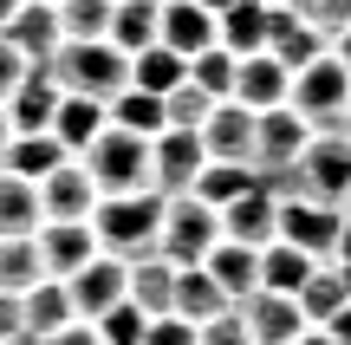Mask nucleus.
Here are the masks:
<instances>
[{
    "label": "nucleus",
    "mask_w": 351,
    "mask_h": 345,
    "mask_svg": "<svg viewBox=\"0 0 351 345\" xmlns=\"http://www.w3.org/2000/svg\"><path fill=\"white\" fill-rule=\"evenodd\" d=\"M20 7H26V0H0V26H7V20H13Z\"/></svg>",
    "instance_id": "8fccbe9b"
},
{
    "label": "nucleus",
    "mask_w": 351,
    "mask_h": 345,
    "mask_svg": "<svg viewBox=\"0 0 351 345\" xmlns=\"http://www.w3.org/2000/svg\"><path fill=\"white\" fill-rule=\"evenodd\" d=\"M26 320H20V294H0V339H20Z\"/></svg>",
    "instance_id": "c03bdc74"
},
{
    "label": "nucleus",
    "mask_w": 351,
    "mask_h": 345,
    "mask_svg": "<svg viewBox=\"0 0 351 345\" xmlns=\"http://www.w3.org/2000/svg\"><path fill=\"white\" fill-rule=\"evenodd\" d=\"M234 313H241V326H247L254 345H293V339L306 333L300 300H293V294H274V287H254L247 300H234Z\"/></svg>",
    "instance_id": "9d476101"
},
{
    "label": "nucleus",
    "mask_w": 351,
    "mask_h": 345,
    "mask_svg": "<svg viewBox=\"0 0 351 345\" xmlns=\"http://www.w3.org/2000/svg\"><path fill=\"white\" fill-rule=\"evenodd\" d=\"M156 228H163V189L98 195V209H91V235H98V248L117 254V261L156 254Z\"/></svg>",
    "instance_id": "f257e3e1"
},
{
    "label": "nucleus",
    "mask_w": 351,
    "mask_h": 345,
    "mask_svg": "<svg viewBox=\"0 0 351 345\" xmlns=\"http://www.w3.org/2000/svg\"><path fill=\"white\" fill-rule=\"evenodd\" d=\"M202 7H208V13H221V7H228V0H202Z\"/></svg>",
    "instance_id": "864d4df0"
},
{
    "label": "nucleus",
    "mask_w": 351,
    "mask_h": 345,
    "mask_svg": "<svg viewBox=\"0 0 351 345\" xmlns=\"http://www.w3.org/2000/svg\"><path fill=\"white\" fill-rule=\"evenodd\" d=\"M39 345H104V339H98V326H91V320H72V326H59V333L39 339Z\"/></svg>",
    "instance_id": "37998d69"
},
{
    "label": "nucleus",
    "mask_w": 351,
    "mask_h": 345,
    "mask_svg": "<svg viewBox=\"0 0 351 345\" xmlns=\"http://www.w3.org/2000/svg\"><path fill=\"white\" fill-rule=\"evenodd\" d=\"M332 59H339L345 72H351V26H345V33H332Z\"/></svg>",
    "instance_id": "49530a36"
},
{
    "label": "nucleus",
    "mask_w": 351,
    "mask_h": 345,
    "mask_svg": "<svg viewBox=\"0 0 351 345\" xmlns=\"http://www.w3.org/2000/svg\"><path fill=\"white\" fill-rule=\"evenodd\" d=\"M33 281H46L39 235H0V294H26Z\"/></svg>",
    "instance_id": "7c9ffc66"
},
{
    "label": "nucleus",
    "mask_w": 351,
    "mask_h": 345,
    "mask_svg": "<svg viewBox=\"0 0 351 345\" xmlns=\"http://www.w3.org/2000/svg\"><path fill=\"white\" fill-rule=\"evenodd\" d=\"M20 320H26V333H20L26 345H39V339L59 333V326H72L78 313H72V294H65V281H52V274H46V281H33V287L20 294Z\"/></svg>",
    "instance_id": "aec40b11"
},
{
    "label": "nucleus",
    "mask_w": 351,
    "mask_h": 345,
    "mask_svg": "<svg viewBox=\"0 0 351 345\" xmlns=\"http://www.w3.org/2000/svg\"><path fill=\"white\" fill-rule=\"evenodd\" d=\"M345 130H351V104H345Z\"/></svg>",
    "instance_id": "4d7b16f0"
},
{
    "label": "nucleus",
    "mask_w": 351,
    "mask_h": 345,
    "mask_svg": "<svg viewBox=\"0 0 351 345\" xmlns=\"http://www.w3.org/2000/svg\"><path fill=\"white\" fill-rule=\"evenodd\" d=\"M202 163H208L202 130H156V137H150V189L189 195V189H195V176H202Z\"/></svg>",
    "instance_id": "6e6552de"
},
{
    "label": "nucleus",
    "mask_w": 351,
    "mask_h": 345,
    "mask_svg": "<svg viewBox=\"0 0 351 345\" xmlns=\"http://www.w3.org/2000/svg\"><path fill=\"white\" fill-rule=\"evenodd\" d=\"M78 163L91 169L98 195H124V189H150V137H130V130L104 124L98 143H91Z\"/></svg>",
    "instance_id": "39448f33"
},
{
    "label": "nucleus",
    "mask_w": 351,
    "mask_h": 345,
    "mask_svg": "<svg viewBox=\"0 0 351 345\" xmlns=\"http://www.w3.org/2000/svg\"><path fill=\"white\" fill-rule=\"evenodd\" d=\"M332 261H351V209H345V222H339V248H332Z\"/></svg>",
    "instance_id": "de8ad7c7"
},
{
    "label": "nucleus",
    "mask_w": 351,
    "mask_h": 345,
    "mask_svg": "<svg viewBox=\"0 0 351 345\" xmlns=\"http://www.w3.org/2000/svg\"><path fill=\"white\" fill-rule=\"evenodd\" d=\"M293 300H300L306 326H326L332 313L345 307V281H339V267H332V261H319V267L306 274V287H300V294H293Z\"/></svg>",
    "instance_id": "72a5a7b5"
},
{
    "label": "nucleus",
    "mask_w": 351,
    "mask_h": 345,
    "mask_svg": "<svg viewBox=\"0 0 351 345\" xmlns=\"http://www.w3.org/2000/svg\"><path fill=\"white\" fill-rule=\"evenodd\" d=\"M326 333H332V345H351V300H345V307L326 320Z\"/></svg>",
    "instance_id": "a18cd8bd"
},
{
    "label": "nucleus",
    "mask_w": 351,
    "mask_h": 345,
    "mask_svg": "<svg viewBox=\"0 0 351 345\" xmlns=\"http://www.w3.org/2000/svg\"><path fill=\"white\" fill-rule=\"evenodd\" d=\"M293 176H300V195L351 209V130H313V143L300 150Z\"/></svg>",
    "instance_id": "423d86ee"
},
{
    "label": "nucleus",
    "mask_w": 351,
    "mask_h": 345,
    "mask_svg": "<svg viewBox=\"0 0 351 345\" xmlns=\"http://www.w3.org/2000/svg\"><path fill=\"white\" fill-rule=\"evenodd\" d=\"M202 150L208 163H254V111L234 98H215L202 117Z\"/></svg>",
    "instance_id": "9b49d317"
},
{
    "label": "nucleus",
    "mask_w": 351,
    "mask_h": 345,
    "mask_svg": "<svg viewBox=\"0 0 351 345\" xmlns=\"http://www.w3.org/2000/svg\"><path fill=\"white\" fill-rule=\"evenodd\" d=\"M182 78H189V59H182V52H169L163 39H156V46H143V52H130V85H137V91L169 98Z\"/></svg>",
    "instance_id": "c85d7f7f"
},
{
    "label": "nucleus",
    "mask_w": 351,
    "mask_h": 345,
    "mask_svg": "<svg viewBox=\"0 0 351 345\" xmlns=\"http://www.w3.org/2000/svg\"><path fill=\"white\" fill-rule=\"evenodd\" d=\"M189 78H195L208 98H228V91H234V52H228V46L195 52V59H189Z\"/></svg>",
    "instance_id": "c9c22d12"
},
{
    "label": "nucleus",
    "mask_w": 351,
    "mask_h": 345,
    "mask_svg": "<svg viewBox=\"0 0 351 345\" xmlns=\"http://www.w3.org/2000/svg\"><path fill=\"white\" fill-rule=\"evenodd\" d=\"M287 104L306 117L313 130H345V104H351V72L332 52H319L313 65H300L293 72V91H287Z\"/></svg>",
    "instance_id": "20e7f679"
},
{
    "label": "nucleus",
    "mask_w": 351,
    "mask_h": 345,
    "mask_svg": "<svg viewBox=\"0 0 351 345\" xmlns=\"http://www.w3.org/2000/svg\"><path fill=\"white\" fill-rule=\"evenodd\" d=\"M293 13H300V20H313L326 39L351 26V0H293Z\"/></svg>",
    "instance_id": "58836bf2"
},
{
    "label": "nucleus",
    "mask_w": 351,
    "mask_h": 345,
    "mask_svg": "<svg viewBox=\"0 0 351 345\" xmlns=\"http://www.w3.org/2000/svg\"><path fill=\"white\" fill-rule=\"evenodd\" d=\"M26 72H33V65H26V59H20V52H13V46H7V39H0V104H7V98H13V85H20V78H26Z\"/></svg>",
    "instance_id": "79ce46f5"
},
{
    "label": "nucleus",
    "mask_w": 351,
    "mask_h": 345,
    "mask_svg": "<svg viewBox=\"0 0 351 345\" xmlns=\"http://www.w3.org/2000/svg\"><path fill=\"white\" fill-rule=\"evenodd\" d=\"M332 267H339V281H345V300H351V261H332Z\"/></svg>",
    "instance_id": "603ef678"
},
{
    "label": "nucleus",
    "mask_w": 351,
    "mask_h": 345,
    "mask_svg": "<svg viewBox=\"0 0 351 345\" xmlns=\"http://www.w3.org/2000/svg\"><path fill=\"white\" fill-rule=\"evenodd\" d=\"M267 20H274V7H267V0H228V7L215 13V39H221L234 59L267 52Z\"/></svg>",
    "instance_id": "4be33fe9"
},
{
    "label": "nucleus",
    "mask_w": 351,
    "mask_h": 345,
    "mask_svg": "<svg viewBox=\"0 0 351 345\" xmlns=\"http://www.w3.org/2000/svg\"><path fill=\"white\" fill-rule=\"evenodd\" d=\"M208 91H202L195 85V78H182V85H176L169 91V98H163V117H169V130H202V117H208Z\"/></svg>",
    "instance_id": "e433bc0d"
},
{
    "label": "nucleus",
    "mask_w": 351,
    "mask_h": 345,
    "mask_svg": "<svg viewBox=\"0 0 351 345\" xmlns=\"http://www.w3.org/2000/svg\"><path fill=\"white\" fill-rule=\"evenodd\" d=\"M52 7H59V0H52Z\"/></svg>",
    "instance_id": "13d9d810"
},
{
    "label": "nucleus",
    "mask_w": 351,
    "mask_h": 345,
    "mask_svg": "<svg viewBox=\"0 0 351 345\" xmlns=\"http://www.w3.org/2000/svg\"><path fill=\"white\" fill-rule=\"evenodd\" d=\"M91 254H104L98 235H91V222H39V261H46L52 281H65V274H78Z\"/></svg>",
    "instance_id": "f3484780"
},
{
    "label": "nucleus",
    "mask_w": 351,
    "mask_h": 345,
    "mask_svg": "<svg viewBox=\"0 0 351 345\" xmlns=\"http://www.w3.org/2000/svg\"><path fill=\"white\" fill-rule=\"evenodd\" d=\"M0 345H26V339H0Z\"/></svg>",
    "instance_id": "6e6d98bb"
},
{
    "label": "nucleus",
    "mask_w": 351,
    "mask_h": 345,
    "mask_svg": "<svg viewBox=\"0 0 351 345\" xmlns=\"http://www.w3.org/2000/svg\"><path fill=\"white\" fill-rule=\"evenodd\" d=\"M156 13H163V0H111V46L124 52H143V46H156Z\"/></svg>",
    "instance_id": "bb28decb"
},
{
    "label": "nucleus",
    "mask_w": 351,
    "mask_h": 345,
    "mask_svg": "<svg viewBox=\"0 0 351 345\" xmlns=\"http://www.w3.org/2000/svg\"><path fill=\"white\" fill-rule=\"evenodd\" d=\"M293 345H332V333H326V326H306V333L293 339Z\"/></svg>",
    "instance_id": "09e8293b"
},
{
    "label": "nucleus",
    "mask_w": 351,
    "mask_h": 345,
    "mask_svg": "<svg viewBox=\"0 0 351 345\" xmlns=\"http://www.w3.org/2000/svg\"><path fill=\"white\" fill-rule=\"evenodd\" d=\"M46 209H39V182L0 169V235H39Z\"/></svg>",
    "instance_id": "cd10ccee"
},
{
    "label": "nucleus",
    "mask_w": 351,
    "mask_h": 345,
    "mask_svg": "<svg viewBox=\"0 0 351 345\" xmlns=\"http://www.w3.org/2000/svg\"><path fill=\"white\" fill-rule=\"evenodd\" d=\"M267 52H274L287 72H300V65H313L319 52H332V39L319 33L313 20H300L293 7H274V20H267Z\"/></svg>",
    "instance_id": "6ab92c4d"
},
{
    "label": "nucleus",
    "mask_w": 351,
    "mask_h": 345,
    "mask_svg": "<svg viewBox=\"0 0 351 345\" xmlns=\"http://www.w3.org/2000/svg\"><path fill=\"white\" fill-rule=\"evenodd\" d=\"M111 124V111H104V98H85V91H59V111H52V137L65 143V156H85L91 143H98V130Z\"/></svg>",
    "instance_id": "a211bd4d"
},
{
    "label": "nucleus",
    "mask_w": 351,
    "mask_h": 345,
    "mask_svg": "<svg viewBox=\"0 0 351 345\" xmlns=\"http://www.w3.org/2000/svg\"><path fill=\"white\" fill-rule=\"evenodd\" d=\"M0 111H7V124H13V130H46V124H52V111H59V78H52L46 65H33V72L13 85V98L0 104Z\"/></svg>",
    "instance_id": "412c9836"
},
{
    "label": "nucleus",
    "mask_w": 351,
    "mask_h": 345,
    "mask_svg": "<svg viewBox=\"0 0 351 345\" xmlns=\"http://www.w3.org/2000/svg\"><path fill=\"white\" fill-rule=\"evenodd\" d=\"M267 7H293V0H267Z\"/></svg>",
    "instance_id": "5fc2aeb1"
},
{
    "label": "nucleus",
    "mask_w": 351,
    "mask_h": 345,
    "mask_svg": "<svg viewBox=\"0 0 351 345\" xmlns=\"http://www.w3.org/2000/svg\"><path fill=\"white\" fill-rule=\"evenodd\" d=\"M221 241V209H208L202 195H163V228H156V254L176 267L208 261V248Z\"/></svg>",
    "instance_id": "7ed1b4c3"
},
{
    "label": "nucleus",
    "mask_w": 351,
    "mask_h": 345,
    "mask_svg": "<svg viewBox=\"0 0 351 345\" xmlns=\"http://www.w3.org/2000/svg\"><path fill=\"white\" fill-rule=\"evenodd\" d=\"M0 39H7V46L20 52L26 65H52V52L65 46V33H59V7H52V0H26V7L13 13L7 26H0Z\"/></svg>",
    "instance_id": "ddd939ff"
},
{
    "label": "nucleus",
    "mask_w": 351,
    "mask_h": 345,
    "mask_svg": "<svg viewBox=\"0 0 351 345\" xmlns=\"http://www.w3.org/2000/svg\"><path fill=\"white\" fill-rule=\"evenodd\" d=\"M202 267L215 274V287H221L228 300H247L254 287H261V248H247V241H215L208 248V261H202Z\"/></svg>",
    "instance_id": "5701e85b"
},
{
    "label": "nucleus",
    "mask_w": 351,
    "mask_h": 345,
    "mask_svg": "<svg viewBox=\"0 0 351 345\" xmlns=\"http://www.w3.org/2000/svg\"><path fill=\"white\" fill-rule=\"evenodd\" d=\"M104 111H111V124L130 130V137H156V130H169L163 98H156V91H137V85H124L111 104H104Z\"/></svg>",
    "instance_id": "2f4dec72"
},
{
    "label": "nucleus",
    "mask_w": 351,
    "mask_h": 345,
    "mask_svg": "<svg viewBox=\"0 0 351 345\" xmlns=\"http://www.w3.org/2000/svg\"><path fill=\"white\" fill-rule=\"evenodd\" d=\"M46 72L59 78V91H85V98H104V104L130 85V59L111 46V39H78V46H59Z\"/></svg>",
    "instance_id": "f03ea898"
},
{
    "label": "nucleus",
    "mask_w": 351,
    "mask_h": 345,
    "mask_svg": "<svg viewBox=\"0 0 351 345\" xmlns=\"http://www.w3.org/2000/svg\"><path fill=\"white\" fill-rule=\"evenodd\" d=\"M339 222H345V209L319 202V195H280V241L306 248L313 261H332V248H339Z\"/></svg>",
    "instance_id": "0eeeda50"
},
{
    "label": "nucleus",
    "mask_w": 351,
    "mask_h": 345,
    "mask_svg": "<svg viewBox=\"0 0 351 345\" xmlns=\"http://www.w3.org/2000/svg\"><path fill=\"white\" fill-rule=\"evenodd\" d=\"M313 267H319V261L306 254V248L280 241V235H274V241L261 248V287H274V294H300V287H306V274H313Z\"/></svg>",
    "instance_id": "c756f323"
},
{
    "label": "nucleus",
    "mask_w": 351,
    "mask_h": 345,
    "mask_svg": "<svg viewBox=\"0 0 351 345\" xmlns=\"http://www.w3.org/2000/svg\"><path fill=\"white\" fill-rule=\"evenodd\" d=\"M124 287H130V261H117V254H91L78 274H65V294H72L78 320H104L124 300Z\"/></svg>",
    "instance_id": "1a4fd4ad"
},
{
    "label": "nucleus",
    "mask_w": 351,
    "mask_h": 345,
    "mask_svg": "<svg viewBox=\"0 0 351 345\" xmlns=\"http://www.w3.org/2000/svg\"><path fill=\"white\" fill-rule=\"evenodd\" d=\"M59 33H65V46L104 39L111 33V0H59Z\"/></svg>",
    "instance_id": "f704fd0d"
},
{
    "label": "nucleus",
    "mask_w": 351,
    "mask_h": 345,
    "mask_svg": "<svg viewBox=\"0 0 351 345\" xmlns=\"http://www.w3.org/2000/svg\"><path fill=\"white\" fill-rule=\"evenodd\" d=\"M221 235L228 241H247V248H267L280 235V195L267 189V182H254L247 195H234V202L221 209Z\"/></svg>",
    "instance_id": "2eb2a0df"
},
{
    "label": "nucleus",
    "mask_w": 351,
    "mask_h": 345,
    "mask_svg": "<svg viewBox=\"0 0 351 345\" xmlns=\"http://www.w3.org/2000/svg\"><path fill=\"white\" fill-rule=\"evenodd\" d=\"M39 209H46V222H91V209H98L91 169L78 156H65L52 176H39Z\"/></svg>",
    "instance_id": "f8f14e48"
},
{
    "label": "nucleus",
    "mask_w": 351,
    "mask_h": 345,
    "mask_svg": "<svg viewBox=\"0 0 351 345\" xmlns=\"http://www.w3.org/2000/svg\"><path fill=\"white\" fill-rule=\"evenodd\" d=\"M124 300L137 313H169L176 307V261H163V254H137L130 261V287H124Z\"/></svg>",
    "instance_id": "b1692460"
},
{
    "label": "nucleus",
    "mask_w": 351,
    "mask_h": 345,
    "mask_svg": "<svg viewBox=\"0 0 351 345\" xmlns=\"http://www.w3.org/2000/svg\"><path fill=\"white\" fill-rule=\"evenodd\" d=\"M228 307H234V300L215 287V274L202 267V261L195 267H176V307L169 313H182L189 326H202V320H215V313H228Z\"/></svg>",
    "instance_id": "a878e982"
},
{
    "label": "nucleus",
    "mask_w": 351,
    "mask_h": 345,
    "mask_svg": "<svg viewBox=\"0 0 351 345\" xmlns=\"http://www.w3.org/2000/svg\"><path fill=\"white\" fill-rule=\"evenodd\" d=\"M156 39H163L169 52H182V59L221 46V39H215V13L202 7V0H163V13H156Z\"/></svg>",
    "instance_id": "dca6fc26"
},
{
    "label": "nucleus",
    "mask_w": 351,
    "mask_h": 345,
    "mask_svg": "<svg viewBox=\"0 0 351 345\" xmlns=\"http://www.w3.org/2000/svg\"><path fill=\"white\" fill-rule=\"evenodd\" d=\"M91 326H98L104 345H143V333H150V313H137L130 300H117V307L104 313V320H91Z\"/></svg>",
    "instance_id": "4c0bfd02"
},
{
    "label": "nucleus",
    "mask_w": 351,
    "mask_h": 345,
    "mask_svg": "<svg viewBox=\"0 0 351 345\" xmlns=\"http://www.w3.org/2000/svg\"><path fill=\"white\" fill-rule=\"evenodd\" d=\"M7 143H13V124H7V111H0V156H7Z\"/></svg>",
    "instance_id": "3c124183"
},
{
    "label": "nucleus",
    "mask_w": 351,
    "mask_h": 345,
    "mask_svg": "<svg viewBox=\"0 0 351 345\" xmlns=\"http://www.w3.org/2000/svg\"><path fill=\"white\" fill-rule=\"evenodd\" d=\"M143 345H195V326H189L182 313H156L150 333H143Z\"/></svg>",
    "instance_id": "a19ab883"
},
{
    "label": "nucleus",
    "mask_w": 351,
    "mask_h": 345,
    "mask_svg": "<svg viewBox=\"0 0 351 345\" xmlns=\"http://www.w3.org/2000/svg\"><path fill=\"white\" fill-rule=\"evenodd\" d=\"M254 182H261V169H254V163H202V176H195V189H189V195H202L208 209H228L234 195H247Z\"/></svg>",
    "instance_id": "473e14b6"
},
{
    "label": "nucleus",
    "mask_w": 351,
    "mask_h": 345,
    "mask_svg": "<svg viewBox=\"0 0 351 345\" xmlns=\"http://www.w3.org/2000/svg\"><path fill=\"white\" fill-rule=\"evenodd\" d=\"M59 163H65V143L52 137V130H13L7 156H0V169H13V176H26V182L52 176Z\"/></svg>",
    "instance_id": "393cba45"
},
{
    "label": "nucleus",
    "mask_w": 351,
    "mask_h": 345,
    "mask_svg": "<svg viewBox=\"0 0 351 345\" xmlns=\"http://www.w3.org/2000/svg\"><path fill=\"white\" fill-rule=\"evenodd\" d=\"M293 91V72L274 59V52H247V59H234V91L228 98L247 104V111H274V104H287Z\"/></svg>",
    "instance_id": "4468645a"
},
{
    "label": "nucleus",
    "mask_w": 351,
    "mask_h": 345,
    "mask_svg": "<svg viewBox=\"0 0 351 345\" xmlns=\"http://www.w3.org/2000/svg\"><path fill=\"white\" fill-rule=\"evenodd\" d=\"M195 345H254V339H247V326H241V313L228 307V313H215V320L195 326Z\"/></svg>",
    "instance_id": "ea45409f"
}]
</instances>
